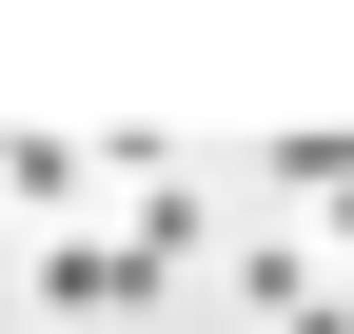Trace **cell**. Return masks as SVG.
Instances as JSON below:
<instances>
[{
    "label": "cell",
    "mask_w": 354,
    "mask_h": 334,
    "mask_svg": "<svg viewBox=\"0 0 354 334\" xmlns=\"http://www.w3.org/2000/svg\"><path fill=\"white\" fill-rule=\"evenodd\" d=\"M39 295H59V315H138V295H158V275H138V256H118V236H39Z\"/></svg>",
    "instance_id": "obj_1"
},
{
    "label": "cell",
    "mask_w": 354,
    "mask_h": 334,
    "mask_svg": "<svg viewBox=\"0 0 354 334\" xmlns=\"http://www.w3.org/2000/svg\"><path fill=\"white\" fill-rule=\"evenodd\" d=\"M0 197H20V217H79V197H99V138H0Z\"/></svg>",
    "instance_id": "obj_2"
},
{
    "label": "cell",
    "mask_w": 354,
    "mask_h": 334,
    "mask_svg": "<svg viewBox=\"0 0 354 334\" xmlns=\"http://www.w3.org/2000/svg\"><path fill=\"white\" fill-rule=\"evenodd\" d=\"M236 295L295 334V315H315V236H236Z\"/></svg>",
    "instance_id": "obj_3"
},
{
    "label": "cell",
    "mask_w": 354,
    "mask_h": 334,
    "mask_svg": "<svg viewBox=\"0 0 354 334\" xmlns=\"http://www.w3.org/2000/svg\"><path fill=\"white\" fill-rule=\"evenodd\" d=\"M335 256H354V197H335Z\"/></svg>",
    "instance_id": "obj_4"
}]
</instances>
